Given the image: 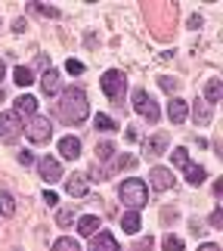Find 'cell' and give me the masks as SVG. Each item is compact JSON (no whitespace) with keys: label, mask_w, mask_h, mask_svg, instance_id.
Returning a JSON list of instances; mask_svg holds the SVG:
<instances>
[{"label":"cell","mask_w":223,"mask_h":251,"mask_svg":"<svg viewBox=\"0 0 223 251\" xmlns=\"http://www.w3.org/2000/svg\"><path fill=\"white\" fill-rule=\"evenodd\" d=\"M13 81H16L19 87H28V84H34V72L28 69V65H19V69L13 72Z\"/></svg>","instance_id":"d6986e66"},{"label":"cell","mask_w":223,"mask_h":251,"mask_svg":"<svg viewBox=\"0 0 223 251\" xmlns=\"http://www.w3.org/2000/svg\"><path fill=\"white\" fill-rule=\"evenodd\" d=\"M99 226H102L99 217H93V214H87V217L77 220V233H81V236H96V229H99Z\"/></svg>","instance_id":"e0dca14e"},{"label":"cell","mask_w":223,"mask_h":251,"mask_svg":"<svg viewBox=\"0 0 223 251\" xmlns=\"http://www.w3.org/2000/svg\"><path fill=\"white\" fill-rule=\"evenodd\" d=\"M65 189H69V196L84 199V196H87V177H84V174H74V177L65 183Z\"/></svg>","instance_id":"9a60e30c"},{"label":"cell","mask_w":223,"mask_h":251,"mask_svg":"<svg viewBox=\"0 0 223 251\" xmlns=\"http://www.w3.org/2000/svg\"><path fill=\"white\" fill-rule=\"evenodd\" d=\"M121 229L124 233H140V211H124L121 214Z\"/></svg>","instance_id":"2e32d148"},{"label":"cell","mask_w":223,"mask_h":251,"mask_svg":"<svg viewBox=\"0 0 223 251\" xmlns=\"http://www.w3.org/2000/svg\"><path fill=\"white\" fill-rule=\"evenodd\" d=\"M19 165H34V155H31V152H19Z\"/></svg>","instance_id":"d6a6232c"},{"label":"cell","mask_w":223,"mask_h":251,"mask_svg":"<svg viewBox=\"0 0 223 251\" xmlns=\"http://www.w3.org/2000/svg\"><path fill=\"white\" fill-rule=\"evenodd\" d=\"M53 251H81V245H77L74 239L65 236V239H56V242H53Z\"/></svg>","instance_id":"603a6c76"},{"label":"cell","mask_w":223,"mask_h":251,"mask_svg":"<svg viewBox=\"0 0 223 251\" xmlns=\"http://www.w3.org/2000/svg\"><path fill=\"white\" fill-rule=\"evenodd\" d=\"M130 165H133L130 155H121V158H118V168H130Z\"/></svg>","instance_id":"d590c367"},{"label":"cell","mask_w":223,"mask_h":251,"mask_svg":"<svg viewBox=\"0 0 223 251\" xmlns=\"http://www.w3.org/2000/svg\"><path fill=\"white\" fill-rule=\"evenodd\" d=\"M164 146H168V137H164V133H158V137H152V140L146 143V152H149V155H161Z\"/></svg>","instance_id":"44dd1931"},{"label":"cell","mask_w":223,"mask_h":251,"mask_svg":"<svg viewBox=\"0 0 223 251\" xmlns=\"http://www.w3.org/2000/svg\"><path fill=\"white\" fill-rule=\"evenodd\" d=\"M164 251H183V239H177V236H164Z\"/></svg>","instance_id":"83f0119b"},{"label":"cell","mask_w":223,"mask_h":251,"mask_svg":"<svg viewBox=\"0 0 223 251\" xmlns=\"http://www.w3.org/2000/svg\"><path fill=\"white\" fill-rule=\"evenodd\" d=\"M22 130L28 133V140H31V143H47V140L53 137V124H50V118H41V115H34V118L28 121Z\"/></svg>","instance_id":"3957f363"},{"label":"cell","mask_w":223,"mask_h":251,"mask_svg":"<svg viewBox=\"0 0 223 251\" xmlns=\"http://www.w3.org/2000/svg\"><path fill=\"white\" fill-rule=\"evenodd\" d=\"M155 248V242H152V236H146V239H140L137 245H133V251H152Z\"/></svg>","instance_id":"4dcf8cb0"},{"label":"cell","mask_w":223,"mask_h":251,"mask_svg":"<svg viewBox=\"0 0 223 251\" xmlns=\"http://www.w3.org/2000/svg\"><path fill=\"white\" fill-rule=\"evenodd\" d=\"M0 214H3V217H13L16 214V201H13L9 192H0Z\"/></svg>","instance_id":"7402d4cb"},{"label":"cell","mask_w":223,"mask_h":251,"mask_svg":"<svg viewBox=\"0 0 223 251\" xmlns=\"http://www.w3.org/2000/svg\"><path fill=\"white\" fill-rule=\"evenodd\" d=\"M211 224H214V226H220V224H223V211H220V208L214 211V214H211Z\"/></svg>","instance_id":"e575fe53"},{"label":"cell","mask_w":223,"mask_h":251,"mask_svg":"<svg viewBox=\"0 0 223 251\" xmlns=\"http://www.w3.org/2000/svg\"><path fill=\"white\" fill-rule=\"evenodd\" d=\"M183 171H186V180L192 183V186H198V183H205V180H208L205 168H198V165H186Z\"/></svg>","instance_id":"ffe728a7"},{"label":"cell","mask_w":223,"mask_h":251,"mask_svg":"<svg viewBox=\"0 0 223 251\" xmlns=\"http://www.w3.org/2000/svg\"><path fill=\"white\" fill-rule=\"evenodd\" d=\"M192 118H196V124H211V118H214V109H211L205 100H198L196 105H192Z\"/></svg>","instance_id":"5bb4252c"},{"label":"cell","mask_w":223,"mask_h":251,"mask_svg":"<svg viewBox=\"0 0 223 251\" xmlns=\"http://www.w3.org/2000/svg\"><path fill=\"white\" fill-rule=\"evenodd\" d=\"M149 183H152V189H158V192H168L173 186V174L168 168H152L149 171Z\"/></svg>","instance_id":"ba28073f"},{"label":"cell","mask_w":223,"mask_h":251,"mask_svg":"<svg viewBox=\"0 0 223 251\" xmlns=\"http://www.w3.org/2000/svg\"><path fill=\"white\" fill-rule=\"evenodd\" d=\"M16 115H19V118H22V115H28V118H34V112H37V100H34V96H19V100H16V109H13Z\"/></svg>","instance_id":"7c38bea8"},{"label":"cell","mask_w":223,"mask_h":251,"mask_svg":"<svg viewBox=\"0 0 223 251\" xmlns=\"http://www.w3.org/2000/svg\"><path fill=\"white\" fill-rule=\"evenodd\" d=\"M37 174H41L47 183H56V180H62V165L56 158L44 155V158H37Z\"/></svg>","instance_id":"52a82bcc"},{"label":"cell","mask_w":223,"mask_h":251,"mask_svg":"<svg viewBox=\"0 0 223 251\" xmlns=\"http://www.w3.org/2000/svg\"><path fill=\"white\" fill-rule=\"evenodd\" d=\"M124 75L118 72V69H109L102 75V90H105V96H109V100H121V93H124Z\"/></svg>","instance_id":"8992f818"},{"label":"cell","mask_w":223,"mask_h":251,"mask_svg":"<svg viewBox=\"0 0 223 251\" xmlns=\"http://www.w3.org/2000/svg\"><path fill=\"white\" fill-rule=\"evenodd\" d=\"M90 251H121V248H118V242H115L112 233H99V236H93Z\"/></svg>","instance_id":"8fae6325"},{"label":"cell","mask_w":223,"mask_h":251,"mask_svg":"<svg viewBox=\"0 0 223 251\" xmlns=\"http://www.w3.org/2000/svg\"><path fill=\"white\" fill-rule=\"evenodd\" d=\"M72 220H74V214H72V211H59V217H56V224H59V226H69Z\"/></svg>","instance_id":"1f68e13d"},{"label":"cell","mask_w":223,"mask_h":251,"mask_svg":"<svg viewBox=\"0 0 223 251\" xmlns=\"http://www.w3.org/2000/svg\"><path fill=\"white\" fill-rule=\"evenodd\" d=\"M22 118H19L16 112H3L0 115V140H6V143H13L19 140V133H22Z\"/></svg>","instance_id":"5b68a950"},{"label":"cell","mask_w":223,"mask_h":251,"mask_svg":"<svg viewBox=\"0 0 223 251\" xmlns=\"http://www.w3.org/2000/svg\"><path fill=\"white\" fill-rule=\"evenodd\" d=\"M205 93H208V105L220 102V96H223V84H220V78H211V81L205 84Z\"/></svg>","instance_id":"ac0fdd59"},{"label":"cell","mask_w":223,"mask_h":251,"mask_svg":"<svg viewBox=\"0 0 223 251\" xmlns=\"http://www.w3.org/2000/svg\"><path fill=\"white\" fill-rule=\"evenodd\" d=\"M133 109H137L149 124H158V118H161L158 105H155V100H152L146 90H137V93H133Z\"/></svg>","instance_id":"277c9868"},{"label":"cell","mask_w":223,"mask_h":251,"mask_svg":"<svg viewBox=\"0 0 223 251\" xmlns=\"http://www.w3.org/2000/svg\"><path fill=\"white\" fill-rule=\"evenodd\" d=\"M3 72H6V65H3V59H0V78H3Z\"/></svg>","instance_id":"74e56055"},{"label":"cell","mask_w":223,"mask_h":251,"mask_svg":"<svg viewBox=\"0 0 223 251\" xmlns=\"http://www.w3.org/2000/svg\"><path fill=\"white\" fill-rule=\"evenodd\" d=\"M158 84H161V90H168V93H177V87H180V81L177 78H168V75H161Z\"/></svg>","instance_id":"4316f807"},{"label":"cell","mask_w":223,"mask_h":251,"mask_svg":"<svg viewBox=\"0 0 223 251\" xmlns=\"http://www.w3.org/2000/svg\"><path fill=\"white\" fill-rule=\"evenodd\" d=\"M93 124H96V130H115V127H118V124H115L109 115H96Z\"/></svg>","instance_id":"484cf974"},{"label":"cell","mask_w":223,"mask_h":251,"mask_svg":"<svg viewBox=\"0 0 223 251\" xmlns=\"http://www.w3.org/2000/svg\"><path fill=\"white\" fill-rule=\"evenodd\" d=\"M31 9H37L41 16H50V19H56V16H59V9H53V6H44V3H31Z\"/></svg>","instance_id":"f1b7e54d"},{"label":"cell","mask_w":223,"mask_h":251,"mask_svg":"<svg viewBox=\"0 0 223 251\" xmlns=\"http://www.w3.org/2000/svg\"><path fill=\"white\" fill-rule=\"evenodd\" d=\"M65 72H69V75H81V72H84V62L69 59V62H65Z\"/></svg>","instance_id":"f546056e"},{"label":"cell","mask_w":223,"mask_h":251,"mask_svg":"<svg viewBox=\"0 0 223 251\" xmlns=\"http://www.w3.org/2000/svg\"><path fill=\"white\" fill-rule=\"evenodd\" d=\"M41 87H44V93H47V96H53V93H62V81H59V72L47 69V72L41 75Z\"/></svg>","instance_id":"9c48e42d"},{"label":"cell","mask_w":223,"mask_h":251,"mask_svg":"<svg viewBox=\"0 0 223 251\" xmlns=\"http://www.w3.org/2000/svg\"><path fill=\"white\" fill-rule=\"evenodd\" d=\"M198 251H220V248H217V245H214V242H205V245H201V248H198Z\"/></svg>","instance_id":"8d00e7d4"},{"label":"cell","mask_w":223,"mask_h":251,"mask_svg":"<svg viewBox=\"0 0 223 251\" xmlns=\"http://www.w3.org/2000/svg\"><path fill=\"white\" fill-rule=\"evenodd\" d=\"M171 158H173V165H177V168H186V165H189V152L183 149V146L173 149V152H171Z\"/></svg>","instance_id":"cb8c5ba5"},{"label":"cell","mask_w":223,"mask_h":251,"mask_svg":"<svg viewBox=\"0 0 223 251\" xmlns=\"http://www.w3.org/2000/svg\"><path fill=\"white\" fill-rule=\"evenodd\" d=\"M115 155V146L112 143H99V146H96V161H109Z\"/></svg>","instance_id":"d4e9b609"},{"label":"cell","mask_w":223,"mask_h":251,"mask_svg":"<svg viewBox=\"0 0 223 251\" xmlns=\"http://www.w3.org/2000/svg\"><path fill=\"white\" fill-rule=\"evenodd\" d=\"M118 196H121L124 205H127V211H140V208H146V201H149V186L140 177H130L118 186Z\"/></svg>","instance_id":"7a4b0ae2"},{"label":"cell","mask_w":223,"mask_h":251,"mask_svg":"<svg viewBox=\"0 0 223 251\" xmlns=\"http://www.w3.org/2000/svg\"><path fill=\"white\" fill-rule=\"evenodd\" d=\"M44 201H47V205L53 208V205H59V196H56V192H50V189H47V192H44Z\"/></svg>","instance_id":"836d02e7"},{"label":"cell","mask_w":223,"mask_h":251,"mask_svg":"<svg viewBox=\"0 0 223 251\" xmlns=\"http://www.w3.org/2000/svg\"><path fill=\"white\" fill-rule=\"evenodd\" d=\"M59 115L69 124H81L87 115H90V102H87V93L81 90V87H65V90H62Z\"/></svg>","instance_id":"6da1fadb"},{"label":"cell","mask_w":223,"mask_h":251,"mask_svg":"<svg viewBox=\"0 0 223 251\" xmlns=\"http://www.w3.org/2000/svg\"><path fill=\"white\" fill-rule=\"evenodd\" d=\"M59 152H62V158H77L81 155V140L77 137H62L59 140Z\"/></svg>","instance_id":"4fadbf2b"},{"label":"cell","mask_w":223,"mask_h":251,"mask_svg":"<svg viewBox=\"0 0 223 251\" xmlns=\"http://www.w3.org/2000/svg\"><path fill=\"white\" fill-rule=\"evenodd\" d=\"M186 115H189L186 100H171V105H168V118H171L173 124H183V121H186Z\"/></svg>","instance_id":"30bf717a"}]
</instances>
